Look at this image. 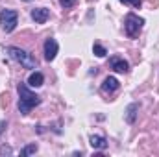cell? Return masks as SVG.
<instances>
[{
    "label": "cell",
    "instance_id": "30bf717a",
    "mask_svg": "<svg viewBox=\"0 0 159 157\" xmlns=\"http://www.w3.org/2000/svg\"><path fill=\"white\" fill-rule=\"evenodd\" d=\"M137 113H139V104H129L128 107H126V115H124V118H126V122L128 124H133L135 120H137Z\"/></svg>",
    "mask_w": 159,
    "mask_h": 157
},
{
    "label": "cell",
    "instance_id": "52a82bcc",
    "mask_svg": "<svg viewBox=\"0 0 159 157\" xmlns=\"http://www.w3.org/2000/svg\"><path fill=\"white\" fill-rule=\"evenodd\" d=\"M48 19H50V11L46 7H35V9H32V20L35 24H44Z\"/></svg>",
    "mask_w": 159,
    "mask_h": 157
},
{
    "label": "cell",
    "instance_id": "ba28073f",
    "mask_svg": "<svg viewBox=\"0 0 159 157\" xmlns=\"http://www.w3.org/2000/svg\"><path fill=\"white\" fill-rule=\"evenodd\" d=\"M119 79L115 78V76H107V78L104 79V83H102V92H106V94H111V92H115L117 89H119Z\"/></svg>",
    "mask_w": 159,
    "mask_h": 157
},
{
    "label": "cell",
    "instance_id": "4fadbf2b",
    "mask_svg": "<svg viewBox=\"0 0 159 157\" xmlns=\"http://www.w3.org/2000/svg\"><path fill=\"white\" fill-rule=\"evenodd\" d=\"M35 152H37V144H28V146H24V148H22V152H20V157L32 155V154H35Z\"/></svg>",
    "mask_w": 159,
    "mask_h": 157
},
{
    "label": "cell",
    "instance_id": "9a60e30c",
    "mask_svg": "<svg viewBox=\"0 0 159 157\" xmlns=\"http://www.w3.org/2000/svg\"><path fill=\"white\" fill-rule=\"evenodd\" d=\"M11 154H13L11 146H0V155H11Z\"/></svg>",
    "mask_w": 159,
    "mask_h": 157
},
{
    "label": "cell",
    "instance_id": "9c48e42d",
    "mask_svg": "<svg viewBox=\"0 0 159 157\" xmlns=\"http://www.w3.org/2000/svg\"><path fill=\"white\" fill-rule=\"evenodd\" d=\"M89 144H91L94 150H106V148H107V141H106V137H102V135H91V137H89Z\"/></svg>",
    "mask_w": 159,
    "mask_h": 157
},
{
    "label": "cell",
    "instance_id": "5b68a950",
    "mask_svg": "<svg viewBox=\"0 0 159 157\" xmlns=\"http://www.w3.org/2000/svg\"><path fill=\"white\" fill-rule=\"evenodd\" d=\"M44 59L46 61H54L56 59V56H57V50H59V44H57V41L56 39H46L44 41Z\"/></svg>",
    "mask_w": 159,
    "mask_h": 157
},
{
    "label": "cell",
    "instance_id": "277c9868",
    "mask_svg": "<svg viewBox=\"0 0 159 157\" xmlns=\"http://www.w3.org/2000/svg\"><path fill=\"white\" fill-rule=\"evenodd\" d=\"M17 20H19V13L13 11V9H2L0 13V26L6 34L13 32L15 26H17Z\"/></svg>",
    "mask_w": 159,
    "mask_h": 157
},
{
    "label": "cell",
    "instance_id": "5bb4252c",
    "mask_svg": "<svg viewBox=\"0 0 159 157\" xmlns=\"http://www.w3.org/2000/svg\"><path fill=\"white\" fill-rule=\"evenodd\" d=\"M120 2H122V4H126V6H131V7H135V9H139V7H141V4H143L141 0H120Z\"/></svg>",
    "mask_w": 159,
    "mask_h": 157
},
{
    "label": "cell",
    "instance_id": "3957f363",
    "mask_svg": "<svg viewBox=\"0 0 159 157\" xmlns=\"http://www.w3.org/2000/svg\"><path fill=\"white\" fill-rule=\"evenodd\" d=\"M143 24H144V20L141 17H137L135 13H128L126 19H124V32H126V35L128 37H137L141 28H143Z\"/></svg>",
    "mask_w": 159,
    "mask_h": 157
},
{
    "label": "cell",
    "instance_id": "2e32d148",
    "mask_svg": "<svg viewBox=\"0 0 159 157\" xmlns=\"http://www.w3.org/2000/svg\"><path fill=\"white\" fill-rule=\"evenodd\" d=\"M59 4H61L63 7H72V6L76 4V0H59Z\"/></svg>",
    "mask_w": 159,
    "mask_h": 157
},
{
    "label": "cell",
    "instance_id": "7a4b0ae2",
    "mask_svg": "<svg viewBox=\"0 0 159 157\" xmlns=\"http://www.w3.org/2000/svg\"><path fill=\"white\" fill-rule=\"evenodd\" d=\"M6 54L13 59V61H17V63H20L24 69H30V70H35L37 67H39V63H37V59L32 56V54H28L26 50H22V48H19V46H7L6 48Z\"/></svg>",
    "mask_w": 159,
    "mask_h": 157
},
{
    "label": "cell",
    "instance_id": "7c38bea8",
    "mask_svg": "<svg viewBox=\"0 0 159 157\" xmlns=\"http://www.w3.org/2000/svg\"><path fill=\"white\" fill-rule=\"evenodd\" d=\"M93 52H94V56H96V57H106V54H107V52H106V48H104L102 44H98V43H94V44H93Z\"/></svg>",
    "mask_w": 159,
    "mask_h": 157
},
{
    "label": "cell",
    "instance_id": "6da1fadb",
    "mask_svg": "<svg viewBox=\"0 0 159 157\" xmlns=\"http://www.w3.org/2000/svg\"><path fill=\"white\" fill-rule=\"evenodd\" d=\"M17 91H19V113L20 115H28L35 105L41 104V96H37L28 87V83H19Z\"/></svg>",
    "mask_w": 159,
    "mask_h": 157
},
{
    "label": "cell",
    "instance_id": "e0dca14e",
    "mask_svg": "<svg viewBox=\"0 0 159 157\" xmlns=\"http://www.w3.org/2000/svg\"><path fill=\"white\" fill-rule=\"evenodd\" d=\"M6 128H7V122H6V120H0V135L6 131Z\"/></svg>",
    "mask_w": 159,
    "mask_h": 157
},
{
    "label": "cell",
    "instance_id": "8992f818",
    "mask_svg": "<svg viewBox=\"0 0 159 157\" xmlns=\"http://www.w3.org/2000/svg\"><path fill=\"white\" fill-rule=\"evenodd\" d=\"M109 67L115 70V72H128L129 70V65L124 57H119V56H113L109 59Z\"/></svg>",
    "mask_w": 159,
    "mask_h": 157
},
{
    "label": "cell",
    "instance_id": "8fae6325",
    "mask_svg": "<svg viewBox=\"0 0 159 157\" xmlns=\"http://www.w3.org/2000/svg\"><path fill=\"white\" fill-rule=\"evenodd\" d=\"M43 83H44V76H43L41 72L35 70V72L30 74V78H28V85H30V87H41Z\"/></svg>",
    "mask_w": 159,
    "mask_h": 157
},
{
    "label": "cell",
    "instance_id": "ac0fdd59",
    "mask_svg": "<svg viewBox=\"0 0 159 157\" xmlns=\"http://www.w3.org/2000/svg\"><path fill=\"white\" fill-rule=\"evenodd\" d=\"M26 2H28V0H26Z\"/></svg>",
    "mask_w": 159,
    "mask_h": 157
}]
</instances>
